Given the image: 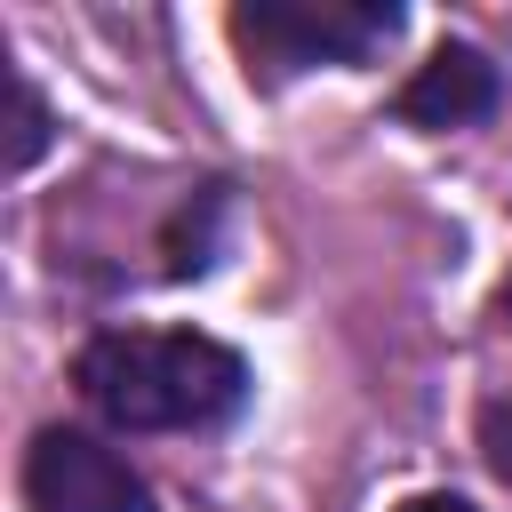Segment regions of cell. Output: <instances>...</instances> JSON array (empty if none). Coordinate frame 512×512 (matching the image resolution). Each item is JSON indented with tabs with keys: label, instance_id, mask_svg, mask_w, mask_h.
<instances>
[{
	"label": "cell",
	"instance_id": "obj_8",
	"mask_svg": "<svg viewBox=\"0 0 512 512\" xmlns=\"http://www.w3.org/2000/svg\"><path fill=\"white\" fill-rule=\"evenodd\" d=\"M496 304H504V320H512V280H504V296H496Z\"/></svg>",
	"mask_w": 512,
	"mask_h": 512
},
{
	"label": "cell",
	"instance_id": "obj_2",
	"mask_svg": "<svg viewBox=\"0 0 512 512\" xmlns=\"http://www.w3.org/2000/svg\"><path fill=\"white\" fill-rule=\"evenodd\" d=\"M392 32H400L392 0H248V8H232V48L264 80H288L312 64H368Z\"/></svg>",
	"mask_w": 512,
	"mask_h": 512
},
{
	"label": "cell",
	"instance_id": "obj_5",
	"mask_svg": "<svg viewBox=\"0 0 512 512\" xmlns=\"http://www.w3.org/2000/svg\"><path fill=\"white\" fill-rule=\"evenodd\" d=\"M40 144H48V104L24 72H8V176H24L40 160Z\"/></svg>",
	"mask_w": 512,
	"mask_h": 512
},
{
	"label": "cell",
	"instance_id": "obj_7",
	"mask_svg": "<svg viewBox=\"0 0 512 512\" xmlns=\"http://www.w3.org/2000/svg\"><path fill=\"white\" fill-rule=\"evenodd\" d=\"M400 512H472V504H464V496H408Z\"/></svg>",
	"mask_w": 512,
	"mask_h": 512
},
{
	"label": "cell",
	"instance_id": "obj_4",
	"mask_svg": "<svg viewBox=\"0 0 512 512\" xmlns=\"http://www.w3.org/2000/svg\"><path fill=\"white\" fill-rule=\"evenodd\" d=\"M496 96H504V72H496L480 48L448 40V48H432V56L416 64V80L392 96V120H408V128H472V120L496 112Z\"/></svg>",
	"mask_w": 512,
	"mask_h": 512
},
{
	"label": "cell",
	"instance_id": "obj_1",
	"mask_svg": "<svg viewBox=\"0 0 512 512\" xmlns=\"http://www.w3.org/2000/svg\"><path fill=\"white\" fill-rule=\"evenodd\" d=\"M80 400L120 432H208L248 400V360L200 328H112L80 352Z\"/></svg>",
	"mask_w": 512,
	"mask_h": 512
},
{
	"label": "cell",
	"instance_id": "obj_3",
	"mask_svg": "<svg viewBox=\"0 0 512 512\" xmlns=\"http://www.w3.org/2000/svg\"><path fill=\"white\" fill-rule=\"evenodd\" d=\"M24 504L32 512H152V488L144 472L104 448L96 432H72V424H48L32 448H24Z\"/></svg>",
	"mask_w": 512,
	"mask_h": 512
},
{
	"label": "cell",
	"instance_id": "obj_6",
	"mask_svg": "<svg viewBox=\"0 0 512 512\" xmlns=\"http://www.w3.org/2000/svg\"><path fill=\"white\" fill-rule=\"evenodd\" d=\"M480 456H488V472L512 488V392L480 408Z\"/></svg>",
	"mask_w": 512,
	"mask_h": 512
}]
</instances>
